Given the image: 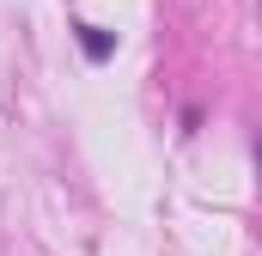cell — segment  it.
Returning a JSON list of instances; mask_svg holds the SVG:
<instances>
[{"label": "cell", "instance_id": "6da1fadb", "mask_svg": "<svg viewBox=\"0 0 262 256\" xmlns=\"http://www.w3.org/2000/svg\"><path fill=\"white\" fill-rule=\"evenodd\" d=\"M73 37H79V49H85V61H110L116 55V31H104V25H73Z\"/></svg>", "mask_w": 262, "mask_h": 256}, {"label": "cell", "instance_id": "7a4b0ae2", "mask_svg": "<svg viewBox=\"0 0 262 256\" xmlns=\"http://www.w3.org/2000/svg\"><path fill=\"white\" fill-rule=\"evenodd\" d=\"M256 177H262V134H256Z\"/></svg>", "mask_w": 262, "mask_h": 256}]
</instances>
